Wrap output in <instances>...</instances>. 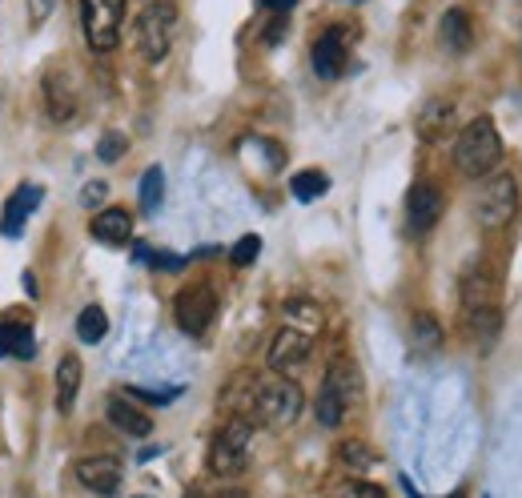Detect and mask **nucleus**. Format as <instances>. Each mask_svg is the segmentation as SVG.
<instances>
[{"instance_id": "nucleus-33", "label": "nucleus", "mask_w": 522, "mask_h": 498, "mask_svg": "<svg viewBox=\"0 0 522 498\" xmlns=\"http://www.w3.org/2000/svg\"><path fill=\"white\" fill-rule=\"evenodd\" d=\"M25 5H29V25H33V29H41V25L53 17L57 0H25Z\"/></svg>"}, {"instance_id": "nucleus-19", "label": "nucleus", "mask_w": 522, "mask_h": 498, "mask_svg": "<svg viewBox=\"0 0 522 498\" xmlns=\"http://www.w3.org/2000/svg\"><path fill=\"white\" fill-rule=\"evenodd\" d=\"M450 125H454V101L434 97V101L422 105V113H418V137L422 141H442Z\"/></svg>"}, {"instance_id": "nucleus-4", "label": "nucleus", "mask_w": 522, "mask_h": 498, "mask_svg": "<svg viewBox=\"0 0 522 498\" xmlns=\"http://www.w3.org/2000/svg\"><path fill=\"white\" fill-rule=\"evenodd\" d=\"M177 41V5L173 0H149L145 13L137 17V49L149 65L165 61Z\"/></svg>"}, {"instance_id": "nucleus-24", "label": "nucleus", "mask_w": 522, "mask_h": 498, "mask_svg": "<svg viewBox=\"0 0 522 498\" xmlns=\"http://www.w3.org/2000/svg\"><path fill=\"white\" fill-rule=\"evenodd\" d=\"M282 326H294V330H302V334H318V330H322V310H318L314 302L294 298V302L282 306Z\"/></svg>"}, {"instance_id": "nucleus-34", "label": "nucleus", "mask_w": 522, "mask_h": 498, "mask_svg": "<svg viewBox=\"0 0 522 498\" xmlns=\"http://www.w3.org/2000/svg\"><path fill=\"white\" fill-rule=\"evenodd\" d=\"M257 5L266 9V13H278V17H286V13L298 5V0H257Z\"/></svg>"}, {"instance_id": "nucleus-31", "label": "nucleus", "mask_w": 522, "mask_h": 498, "mask_svg": "<svg viewBox=\"0 0 522 498\" xmlns=\"http://www.w3.org/2000/svg\"><path fill=\"white\" fill-rule=\"evenodd\" d=\"M334 498H386V490L382 486H374V482H366V478H350V482H342L338 486V494Z\"/></svg>"}, {"instance_id": "nucleus-36", "label": "nucleus", "mask_w": 522, "mask_h": 498, "mask_svg": "<svg viewBox=\"0 0 522 498\" xmlns=\"http://www.w3.org/2000/svg\"><path fill=\"white\" fill-rule=\"evenodd\" d=\"M101 197H105V185H101V181H97V185H89V189H85V205H97V201H101Z\"/></svg>"}, {"instance_id": "nucleus-15", "label": "nucleus", "mask_w": 522, "mask_h": 498, "mask_svg": "<svg viewBox=\"0 0 522 498\" xmlns=\"http://www.w3.org/2000/svg\"><path fill=\"white\" fill-rule=\"evenodd\" d=\"M41 185H21L17 193H9V201H5V213H0V233L5 237H21L25 233V225H29V217H33V209L41 205Z\"/></svg>"}, {"instance_id": "nucleus-6", "label": "nucleus", "mask_w": 522, "mask_h": 498, "mask_svg": "<svg viewBox=\"0 0 522 498\" xmlns=\"http://www.w3.org/2000/svg\"><path fill=\"white\" fill-rule=\"evenodd\" d=\"M249 446H253V422L229 418L209 442V470L217 478H237L249 466Z\"/></svg>"}, {"instance_id": "nucleus-37", "label": "nucleus", "mask_w": 522, "mask_h": 498, "mask_svg": "<svg viewBox=\"0 0 522 498\" xmlns=\"http://www.w3.org/2000/svg\"><path fill=\"white\" fill-rule=\"evenodd\" d=\"M137 498H149V494H137Z\"/></svg>"}, {"instance_id": "nucleus-11", "label": "nucleus", "mask_w": 522, "mask_h": 498, "mask_svg": "<svg viewBox=\"0 0 522 498\" xmlns=\"http://www.w3.org/2000/svg\"><path fill=\"white\" fill-rule=\"evenodd\" d=\"M346 49H350V37L342 29H326L318 41H314V53H310V65L322 81H338L346 73Z\"/></svg>"}, {"instance_id": "nucleus-9", "label": "nucleus", "mask_w": 522, "mask_h": 498, "mask_svg": "<svg viewBox=\"0 0 522 498\" xmlns=\"http://www.w3.org/2000/svg\"><path fill=\"white\" fill-rule=\"evenodd\" d=\"M310 350H314V334H302V330H294V326H282V330L274 334L266 358H270V370H274V374L290 378V374L310 358Z\"/></svg>"}, {"instance_id": "nucleus-35", "label": "nucleus", "mask_w": 522, "mask_h": 498, "mask_svg": "<svg viewBox=\"0 0 522 498\" xmlns=\"http://www.w3.org/2000/svg\"><path fill=\"white\" fill-rule=\"evenodd\" d=\"M189 498H245L241 490H213V494H205V490H189Z\"/></svg>"}, {"instance_id": "nucleus-14", "label": "nucleus", "mask_w": 522, "mask_h": 498, "mask_svg": "<svg viewBox=\"0 0 522 498\" xmlns=\"http://www.w3.org/2000/svg\"><path fill=\"white\" fill-rule=\"evenodd\" d=\"M105 418H109V426H113L117 434H129V438H149V434H153V418H149L137 402H129L125 394H113V398L105 402Z\"/></svg>"}, {"instance_id": "nucleus-39", "label": "nucleus", "mask_w": 522, "mask_h": 498, "mask_svg": "<svg viewBox=\"0 0 522 498\" xmlns=\"http://www.w3.org/2000/svg\"><path fill=\"white\" fill-rule=\"evenodd\" d=\"M482 498H486V494H482Z\"/></svg>"}, {"instance_id": "nucleus-5", "label": "nucleus", "mask_w": 522, "mask_h": 498, "mask_svg": "<svg viewBox=\"0 0 522 498\" xmlns=\"http://www.w3.org/2000/svg\"><path fill=\"white\" fill-rule=\"evenodd\" d=\"M474 217L482 229H506L518 217V181L510 173H486L478 185Z\"/></svg>"}, {"instance_id": "nucleus-12", "label": "nucleus", "mask_w": 522, "mask_h": 498, "mask_svg": "<svg viewBox=\"0 0 522 498\" xmlns=\"http://www.w3.org/2000/svg\"><path fill=\"white\" fill-rule=\"evenodd\" d=\"M121 462L117 458H109V454H93V458H81L77 462V482L81 486H89L93 494H105V498H113L117 490H121Z\"/></svg>"}, {"instance_id": "nucleus-8", "label": "nucleus", "mask_w": 522, "mask_h": 498, "mask_svg": "<svg viewBox=\"0 0 522 498\" xmlns=\"http://www.w3.org/2000/svg\"><path fill=\"white\" fill-rule=\"evenodd\" d=\"M213 318H217V294H213V286L193 282V286H185V290L173 298V322H177L189 338H201V334L213 326Z\"/></svg>"}, {"instance_id": "nucleus-10", "label": "nucleus", "mask_w": 522, "mask_h": 498, "mask_svg": "<svg viewBox=\"0 0 522 498\" xmlns=\"http://www.w3.org/2000/svg\"><path fill=\"white\" fill-rule=\"evenodd\" d=\"M446 201H442V189L430 185V181H414L410 193H406V225L410 233H430L442 217Z\"/></svg>"}, {"instance_id": "nucleus-30", "label": "nucleus", "mask_w": 522, "mask_h": 498, "mask_svg": "<svg viewBox=\"0 0 522 498\" xmlns=\"http://www.w3.org/2000/svg\"><path fill=\"white\" fill-rule=\"evenodd\" d=\"M125 153H129V137H125V133H105V137H101V145H97V157H101L105 165L121 161Z\"/></svg>"}, {"instance_id": "nucleus-38", "label": "nucleus", "mask_w": 522, "mask_h": 498, "mask_svg": "<svg viewBox=\"0 0 522 498\" xmlns=\"http://www.w3.org/2000/svg\"><path fill=\"white\" fill-rule=\"evenodd\" d=\"M350 5H358V0H350Z\"/></svg>"}, {"instance_id": "nucleus-29", "label": "nucleus", "mask_w": 522, "mask_h": 498, "mask_svg": "<svg viewBox=\"0 0 522 498\" xmlns=\"http://www.w3.org/2000/svg\"><path fill=\"white\" fill-rule=\"evenodd\" d=\"M257 254H261V237H257V233H245V237L229 249V262H233V266H249V262H257Z\"/></svg>"}, {"instance_id": "nucleus-21", "label": "nucleus", "mask_w": 522, "mask_h": 498, "mask_svg": "<svg viewBox=\"0 0 522 498\" xmlns=\"http://www.w3.org/2000/svg\"><path fill=\"white\" fill-rule=\"evenodd\" d=\"M81 378H85L81 358H77V354H65V358L57 362V410H61V414L73 410V402H77V394H81Z\"/></svg>"}, {"instance_id": "nucleus-22", "label": "nucleus", "mask_w": 522, "mask_h": 498, "mask_svg": "<svg viewBox=\"0 0 522 498\" xmlns=\"http://www.w3.org/2000/svg\"><path fill=\"white\" fill-rule=\"evenodd\" d=\"M21 358L29 362L37 354V342H33V326L29 322H0V358Z\"/></svg>"}, {"instance_id": "nucleus-28", "label": "nucleus", "mask_w": 522, "mask_h": 498, "mask_svg": "<svg viewBox=\"0 0 522 498\" xmlns=\"http://www.w3.org/2000/svg\"><path fill=\"white\" fill-rule=\"evenodd\" d=\"M105 334H109V318H105V310H101V306H85V310L77 314V338H81L85 346H97Z\"/></svg>"}, {"instance_id": "nucleus-16", "label": "nucleus", "mask_w": 522, "mask_h": 498, "mask_svg": "<svg viewBox=\"0 0 522 498\" xmlns=\"http://www.w3.org/2000/svg\"><path fill=\"white\" fill-rule=\"evenodd\" d=\"M462 310H482V306H498V278L490 270H466L462 286H458Z\"/></svg>"}, {"instance_id": "nucleus-17", "label": "nucleus", "mask_w": 522, "mask_h": 498, "mask_svg": "<svg viewBox=\"0 0 522 498\" xmlns=\"http://www.w3.org/2000/svg\"><path fill=\"white\" fill-rule=\"evenodd\" d=\"M89 229H93V237H97L101 245H125V241L133 237V217H129V209L105 205V209L89 221Z\"/></svg>"}, {"instance_id": "nucleus-25", "label": "nucleus", "mask_w": 522, "mask_h": 498, "mask_svg": "<svg viewBox=\"0 0 522 498\" xmlns=\"http://www.w3.org/2000/svg\"><path fill=\"white\" fill-rule=\"evenodd\" d=\"M137 197H141V209H145V213H157V209H161V201H165V169H161V165H149V169L141 173Z\"/></svg>"}, {"instance_id": "nucleus-23", "label": "nucleus", "mask_w": 522, "mask_h": 498, "mask_svg": "<svg viewBox=\"0 0 522 498\" xmlns=\"http://www.w3.org/2000/svg\"><path fill=\"white\" fill-rule=\"evenodd\" d=\"M442 346V326H438V318L434 314H414V322H410V350L418 354V358H426V354H434Z\"/></svg>"}, {"instance_id": "nucleus-7", "label": "nucleus", "mask_w": 522, "mask_h": 498, "mask_svg": "<svg viewBox=\"0 0 522 498\" xmlns=\"http://www.w3.org/2000/svg\"><path fill=\"white\" fill-rule=\"evenodd\" d=\"M125 25V0H81V29L93 53H113Z\"/></svg>"}, {"instance_id": "nucleus-18", "label": "nucleus", "mask_w": 522, "mask_h": 498, "mask_svg": "<svg viewBox=\"0 0 522 498\" xmlns=\"http://www.w3.org/2000/svg\"><path fill=\"white\" fill-rule=\"evenodd\" d=\"M438 33H442V45H446L454 57H466V53L474 49V25H470V13H466V9H446Z\"/></svg>"}, {"instance_id": "nucleus-13", "label": "nucleus", "mask_w": 522, "mask_h": 498, "mask_svg": "<svg viewBox=\"0 0 522 498\" xmlns=\"http://www.w3.org/2000/svg\"><path fill=\"white\" fill-rule=\"evenodd\" d=\"M41 97H45V113L49 121L57 125H69L77 117V93H73V81L65 73H45L41 81Z\"/></svg>"}, {"instance_id": "nucleus-20", "label": "nucleus", "mask_w": 522, "mask_h": 498, "mask_svg": "<svg viewBox=\"0 0 522 498\" xmlns=\"http://www.w3.org/2000/svg\"><path fill=\"white\" fill-rule=\"evenodd\" d=\"M462 322H466V334L482 346V350H490L494 346V338L502 334V306H482V310H462Z\"/></svg>"}, {"instance_id": "nucleus-3", "label": "nucleus", "mask_w": 522, "mask_h": 498, "mask_svg": "<svg viewBox=\"0 0 522 498\" xmlns=\"http://www.w3.org/2000/svg\"><path fill=\"white\" fill-rule=\"evenodd\" d=\"M362 394V378L354 370V362H334L322 378V390H318V402H314V414L326 430H338L342 418L350 414V406L358 402Z\"/></svg>"}, {"instance_id": "nucleus-27", "label": "nucleus", "mask_w": 522, "mask_h": 498, "mask_svg": "<svg viewBox=\"0 0 522 498\" xmlns=\"http://www.w3.org/2000/svg\"><path fill=\"white\" fill-rule=\"evenodd\" d=\"M326 189H330V177H326L322 169H302V173L290 177V193H294L298 201H318Z\"/></svg>"}, {"instance_id": "nucleus-2", "label": "nucleus", "mask_w": 522, "mask_h": 498, "mask_svg": "<svg viewBox=\"0 0 522 498\" xmlns=\"http://www.w3.org/2000/svg\"><path fill=\"white\" fill-rule=\"evenodd\" d=\"M502 161V137L490 117H474L454 141V165L466 177H486Z\"/></svg>"}, {"instance_id": "nucleus-32", "label": "nucleus", "mask_w": 522, "mask_h": 498, "mask_svg": "<svg viewBox=\"0 0 522 498\" xmlns=\"http://www.w3.org/2000/svg\"><path fill=\"white\" fill-rule=\"evenodd\" d=\"M125 394H129V398H145L149 406H169V402H173L181 390H173V386H169V390H145V386H129Z\"/></svg>"}, {"instance_id": "nucleus-1", "label": "nucleus", "mask_w": 522, "mask_h": 498, "mask_svg": "<svg viewBox=\"0 0 522 498\" xmlns=\"http://www.w3.org/2000/svg\"><path fill=\"white\" fill-rule=\"evenodd\" d=\"M241 398L233 402V418H245L253 426H266V430H286L298 422L302 414V390L294 378L270 374V378H241Z\"/></svg>"}, {"instance_id": "nucleus-26", "label": "nucleus", "mask_w": 522, "mask_h": 498, "mask_svg": "<svg viewBox=\"0 0 522 498\" xmlns=\"http://www.w3.org/2000/svg\"><path fill=\"white\" fill-rule=\"evenodd\" d=\"M346 470H354V474H366L370 466H378V454L366 446V442H358V438H346V442H338V454H334Z\"/></svg>"}]
</instances>
